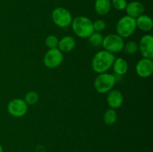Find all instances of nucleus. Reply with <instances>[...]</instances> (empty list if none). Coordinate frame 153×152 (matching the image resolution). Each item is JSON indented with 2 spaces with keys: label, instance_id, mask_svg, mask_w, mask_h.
<instances>
[{
  "label": "nucleus",
  "instance_id": "1",
  "mask_svg": "<svg viewBox=\"0 0 153 152\" xmlns=\"http://www.w3.org/2000/svg\"><path fill=\"white\" fill-rule=\"evenodd\" d=\"M115 57L114 54L105 50L97 52L92 59V69L95 72L101 74L110 69L113 66Z\"/></svg>",
  "mask_w": 153,
  "mask_h": 152
},
{
  "label": "nucleus",
  "instance_id": "2",
  "mask_svg": "<svg viewBox=\"0 0 153 152\" xmlns=\"http://www.w3.org/2000/svg\"><path fill=\"white\" fill-rule=\"evenodd\" d=\"M71 25L73 32L82 38H88L94 32L93 22L86 16H77Z\"/></svg>",
  "mask_w": 153,
  "mask_h": 152
},
{
  "label": "nucleus",
  "instance_id": "3",
  "mask_svg": "<svg viewBox=\"0 0 153 152\" xmlns=\"http://www.w3.org/2000/svg\"><path fill=\"white\" fill-rule=\"evenodd\" d=\"M136 28V19L128 15L121 17L117 23L116 26L117 34L123 38H126L132 35Z\"/></svg>",
  "mask_w": 153,
  "mask_h": 152
},
{
  "label": "nucleus",
  "instance_id": "4",
  "mask_svg": "<svg viewBox=\"0 0 153 152\" xmlns=\"http://www.w3.org/2000/svg\"><path fill=\"white\" fill-rule=\"evenodd\" d=\"M115 83L116 78L113 75L107 72L101 73L94 80V88L99 93H107L111 90Z\"/></svg>",
  "mask_w": 153,
  "mask_h": 152
},
{
  "label": "nucleus",
  "instance_id": "5",
  "mask_svg": "<svg viewBox=\"0 0 153 152\" xmlns=\"http://www.w3.org/2000/svg\"><path fill=\"white\" fill-rule=\"evenodd\" d=\"M102 46L105 50L111 53H117L121 52L124 48V40L123 37L117 34H108L103 38Z\"/></svg>",
  "mask_w": 153,
  "mask_h": 152
},
{
  "label": "nucleus",
  "instance_id": "6",
  "mask_svg": "<svg viewBox=\"0 0 153 152\" xmlns=\"http://www.w3.org/2000/svg\"><path fill=\"white\" fill-rule=\"evenodd\" d=\"M52 19L54 23L61 28H67L71 25L73 17L67 9L64 7H56L52 13Z\"/></svg>",
  "mask_w": 153,
  "mask_h": 152
},
{
  "label": "nucleus",
  "instance_id": "7",
  "mask_svg": "<svg viewBox=\"0 0 153 152\" xmlns=\"http://www.w3.org/2000/svg\"><path fill=\"white\" fill-rule=\"evenodd\" d=\"M63 59V53L58 48L51 49L45 54L43 57V63L48 68H56L61 65Z\"/></svg>",
  "mask_w": 153,
  "mask_h": 152
},
{
  "label": "nucleus",
  "instance_id": "8",
  "mask_svg": "<svg viewBox=\"0 0 153 152\" xmlns=\"http://www.w3.org/2000/svg\"><path fill=\"white\" fill-rule=\"evenodd\" d=\"M7 110L11 116L14 117H22L28 111V104L24 100L15 98L8 103Z\"/></svg>",
  "mask_w": 153,
  "mask_h": 152
},
{
  "label": "nucleus",
  "instance_id": "9",
  "mask_svg": "<svg viewBox=\"0 0 153 152\" xmlns=\"http://www.w3.org/2000/svg\"><path fill=\"white\" fill-rule=\"evenodd\" d=\"M138 50L144 58H153V37L150 34H146L140 38Z\"/></svg>",
  "mask_w": 153,
  "mask_h": 152
},
{
  "label": "nucleus",
  "instance_id": "10",
  "mask_svg": "<svg viewBox=\"0 0 153 152\" xmlns=\"http://www.w3.org/2000/svg\"><path fill=\"white\" fill-rule=\"evenodd\" d=\"M136 72L140 77H148L152 75L153 72L152 59L142 58L136 64Z\"/></svg>",
  "mask_w": 153,
  "mask_h": 152
},
{
  "label": "nucleus",
  "instance_id": "11",
  "mask_svg": "<svg viewBox=\"0 0 153 152\" xmlns=\"http://www.w3.org/2000/svg\"><path fill=\"white\" fill-rule=\"evenodd\" d=\"M107 102L111 108H119L122 106L123 102V94L117 89H111L108 92Z\"/></svg>",
  "mask_w": 153,
  "mask_h": 152
},
{
  "label": "nucleus",
  "instance_id": "12",
  "mask_svg": "<svg viewBox=\"0 0 153 152\" xmlns=\"http://www.w3.org/2000/svg\"><path fill=\"white\" fill-rule=\"evenodd\" d=\"M126 10L128 16L137 19L138 16H141L144 12V6L140 1H131L129 4H127Z\"/></svg>",
  "mask_w": 153,
  "mask_h": 152
},
{
  "label": "nucleus",
  "instance_id": "13",
  "mask_svg": "<svg viewBox=\"0 0 153 152\" xmlns=\"http://www.w3.org/2000/svg\"><path fill=\"white\" fill-rule=\"evenodd\" d=\"M58 49L61 52H70L76 46V40L71 36H65L58 42Z\"/></svg>",
  "mask_w": 153,
  "mask_h": 152
},
{
  "label": "nucleus",
  "instance_id": "14",
  "mask_svg": "<svg viewBox=\"0 0 153 152\" xmlns=\"http://www.w3.org/2000/svg\"><path fill=\"white\" fill-rule=\"evenodd\" d=\"M136 25L142 31H149L152 30L153 22L152 19L149 16L142 14L136 19Z\"/></svg>",
  "mask_w": 153,
  "mask_h": 152
},
{
  "label": "nucleus",
  "instance_id": "15",
  "mask_svg": "<svg viewBox=\"0 0 153 152\" xmlns=\"http://www.w3.org/2000/svg\"><path fill=\"white\" fill-rule=\"evenodd\" d=\"M113 69L114 71L116 74L119 75H123L127 72L128 69V63L126 61L122 58H117L114 60L113 63Z\"/></svg>",
  "mask_w": 153,
  "mask_h": 152
},
{
  "label": "nucleus",
  "instance_id": "16",
  "mask_svg": "<svg viewBox=\"0 0 153 152\" xmlns=\"http://www.w3.org/2000/svg\"><path fill=\"white\" fill-rule=\"evenodd\" d=\"M111 6L110 0H96L95 10L100 15H105L109 12Z\"/></svg>",
  "mask_w": 153,
  "mask_h": 152
},
{
  "label": "nucleus",
  "instance_id": "17",
  "mask_svg": "<svg viewBox=\"0 0 153 152\" xmlns=\"http://www.w3.org/2000/svg\"><path fill=\"white\" fill-rule=\"evenodd\" d=\"M117 119V112L115 111L114 109H108L105 113H104L103 116V120L104 122L108 125H112L115 123Z\"/></svg>",
  "mask_w": 153,
  "mask_h": 152
},
{
  "label": "nucleus",
  "instance_id": "18",
  "mask_svg": "<svg viewBox=\"0 0 153 152\" xmlns=\"http://www.w3.org/2000/svg\"><path fill=\"white\" fill-rule=\"evenodd\" d=\"M103 37L100 32H94L89 37L88 41L90 45L93 47H99L102 44Z\"/></svg>",
  "mask_w": 153,
  "mask_h": 152
},
{
  "label": "nucleus",
  "instance_id": "19",
  "mask_svg": "<svg viewBox=\"0 0 153 152\" xmlns=\"http://www.w3.org/2000/svg\"><path fill=\"white\" fill-rule=\"evenodd\" d=\"M123 49L128 55H133L138 51V44L134 41H129L124 45Z\"/></svg>",
  "mask_w": 153,
  "mask_h": 152
},
{
  "label": "nucleus",
  "instance_id": "20",
  "mask_svg": "<svg viewBox=\"0 0 153 152\" xmlns=\"http://www.w3.org/2000/svg\"><path fill=\"white\" fill-rule=\"evenodd\" d=\"M58 42H59V40H58V37H57L56 36L51 34V35H49L46 37L45 43H46V46H47L49 49H51L58 48Z\"/></svg>",
  "mask_w": 153,
  "mask_h": 152
},
{
  "label": "nucleus",
  "instance_id": "21",
  "mask_svg": "<svg viewBox=\"0 0 153 152\" xmlns=\"http://www.w3.org/2000/svg\"><path fill=\"white\" fill-rule=\"evenodd\" d=\"M38 95L36 92L34 91H30V92H27L26 95H25V100L27 104H34L35 103H37V101H38Z\"/></svg>",
  "mask_w": 153,
  "mask_h": 152
},
{
  "label": "nucleus",
  "instance_id": "22",
  "mask_svg": "<svg viewBox=\"0 0 153 152\" xmlns=\"http://www.w3.org/2000/svg\"><path fill=\"white\" fill-rule=\"evenodd\" d=\"M112 5L117 10H123L126 8L127 1L126 0H113Z\"/></svg>",
  "mask_w": 153,
  "mask_h": 152
},
{
  "label": "nucleus",
  "instance_id": "23",
  "mask_svg": "<svg viewBox=\"0 0 153 152\" xmlns=\"http://www.w3.org/2000/svg\"><path fill=\"white\" fill-rule=\"evenodd\" d=\"M93 25H94V29L97 32H100V31H103L105 28L106 24L105 22L102 19H98V20L95 21L93 22Z\"/></svg>",
  "mask_w": 153,
  "mask_h": 152
},
{
  "label": "nucleus",
  "instance_id": "24",
  "mask_svg": "<svg viewBox=\"0 0 153 152\" xmlns=\"http://www.w3.org/2000/svg\"><path fill=\"white\" fill-rule=\"evenodd\" d=\"M0 152H3V148L2 147H1V144H0Z\"/></svg>",
  "mask_w": 153,
  "mask_h": 152
}]
</instances>
